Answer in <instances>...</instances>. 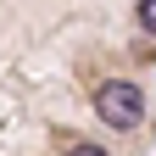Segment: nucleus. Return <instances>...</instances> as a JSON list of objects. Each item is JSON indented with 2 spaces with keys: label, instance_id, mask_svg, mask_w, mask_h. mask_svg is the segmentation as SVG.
Here are the masks:
<instances>
[{
  "label": "nucleus",
  "instance_id": "obj_1",
  "mask_svg": "<svg viewBox=\"0 0 156 156\" xmlns=\"http://www.w3.org/2000/svg\"><path fill=\"white\" fill-rule=\"evenodd\" d=\"M95 112H101V123H112V128H134L145 117V95H140V84H128V78H106V84L95 89Z\"/></svg>",
  "mask_w": 156,
  "mask_h": 156
},
{
  "label": "nucleus",
  "instance_id": "obj_3",
  "mask_svg": "<svg viewBox=\"0 0 156 156\" xmlns=\"http://www.w3.org/2000/svg\"><path fill=\"white\" fill-rule=\"evenodd\" d=\"M67 156H106V151H101V145H73Z\"/></svg>",
  "mask_w": 156,
  "mask_h": 156
},
{
  "label": "nucleus",
  "instance_id": "obj_2",
  "mask_svg": "<svg viewBox=\"0 0 156 156\" xmlns=\"http://www.w3.org/2000/svg\"><path fill=\"white\" fill-rule=\"evenodd\" d=\"M140 28L156 34V0H140Z\"/></svg>",
  "mask_w": 156,
  "mask_h": 156
}]
</instances>
